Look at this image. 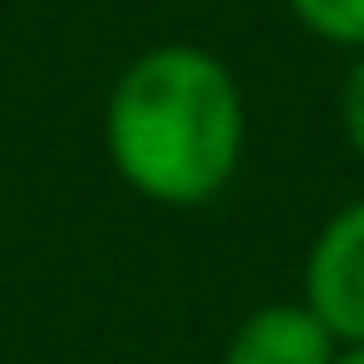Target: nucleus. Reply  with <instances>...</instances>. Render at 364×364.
<instances>
[{"label":"nucleus","mask_w":364,"mask_h":364,"mask_svg":"<svg viewBox=\"0 0 364 364\" xmlns=\"http://www.w3.org/2000/svg\"><path fill=\"white\" fill-rule=\"evenodd\" d=\"M102 142L131 193L193 210L216 199L245 159V91L205 46H148L108 91Z\"/></svg>","instance_id":"obj_1"},{"label":"nucleus","mask_w":364,"mask_h":364,"mask_svg":"<svg viewBox=\"0 0 364 364\" xmlns=\"http://www.w3.org/2000/svg\"><path fill=\"white\" fill-rule=\"evenodd\" d=\"M301 296L330 324L336 341H364V199L341 205L318 228V239L307 250Z\"/></svg>","instance_id":"obj_2"},{"label":"nucleus","mask_w":364,"mask_h":364,"mask_svg":"<svg viewBox=\"0 0 364 364\" xmlns=\"http://www.w3.org/2000/svg\"><path fill=\"white\" fill-rule=\"evenodd\" d=\"M336 347L341 341L307 301H267L228 336L222 364H330Z\"/></svg>","instance_id":"obj_3"},{"label":"nucleus","mask_w":364,"mask_h":364,"mask_svg":"<svg viewBox=\"0 0 364 364\" xmlns=\"http://www.w3.org/2000/svg\"><path fill=\"white\" fill-rule=\"evenodd\" d=\"M284 6L313 40L341 46V51H364V0H284Z\"/></svg>","instance_id":"obj_4"},{"label":"nucleus","mask_w":364,"mask_h":364,"mask_svg":"<svg viewBox=\"0 0 364 364\" xmlns=\"http://www.w3.org/2000/svg\"><path fill=\"white\" fill-rule=\"evenodd\" d=\"M341 131H347L353 154L364 159V51L353 57V68H347V80H341Z\"/></svg>","instance_id":"obj_5"},{"label":"nucleus","mask_w":364,"mask_h":364,"mask_svg":"<svg viewBox=\"0 0 364 364\" xmlns=\"http://www.w3.org/2000/svg\"><path fill=\"white\" fill-rule=\"evenodd\" d=\"M330 364H364V341H341Z\"/></svg>","instance_id":"obj_6"}]
</instances>
